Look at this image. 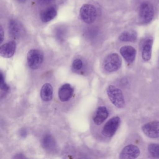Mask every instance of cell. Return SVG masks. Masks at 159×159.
Segmentation results:
<instances>
[{"label": "cell", "instance_id": "1", "mask_svg": "<svg viewBox=\"0 0 159 159\" xmlns=\"http://www.w3.org/2000/svg\"><path fill=\"white\" fill-rule=\"evenodd\" d=\"M107 93L111 102L119 108L123 107L125 104L124 97L122 92L114 85H110L107 87Z\"/></svg>", "mask_w": 159, "mask_h": 159}, {"label": "cell", "instance_id": "2", "mask_svg": "<svg viewBox=\"0 0 159 159\" xmlns=\"http://www.w3.org/2000/svg\"><path fill=\"white\" fill-rule=\"evenodd\" d=\"M121 65V58L120 56L117 53H111L105 58L103 66L106 71L112 72L118 70Z\"/></svg>", "mask_w": 159, "mask_h": 159}, {"label": "cell", "instance_id": "3", "mask_svg": "<svg viewBox=\"0 0 159 159\" xmlns=\"http://www.w3.org/2000/svg\"><path fill=\"white\" fill-rule=\"evenodd\" d=\"M80 15L84 23L87 24H92L96 19V9L91 4H84L80 10Z\"/></svg>", "mask_w": 159, "mask_h": 159}, {"label": "cell", "instance_id": "4", "mask_svg": "<svg viewBox=\"0 0 159 159\" xmlns=\"http://www.w3.org/2000/svg\"><path fill=\"white\" fill-rule=\"evenodd\" d=\"M43 61V55L38 50H31L27 54V61L29 66L33 70L39 69Z\"/></svg>", "mask_w": 159, "mask_h": 159}, {"label": "cell", "instance_id": "5", "mask_svg": "<svg viewBox=\"0 0 159 159\" xmlns=\"http://www.w3.org/2000/svg\"><path fill=\"white\" fill-rule=\"evenodd\" d=\"M154 16V9L153 6L149 2H143L140 5L139 10V17L143 24H148L153 19Z\"/></svg>", "mask_w": 159, "mask_h": 159}, {"label": "cell", "instance_id": "6", "mask_svg": "<svg viewBox=\"0 0 159 159\" xmlns=\"http://www.w3.org/2000/svg\"><path fill=\"white\" fill-rule=\"evenodd\" d=\"M120 121V117L118 116L112 117L104 125L102 130V134L107 137L110 138L113 136L118 130Z\"/></svg>", "mask_w": 159, "mask_h": 159}, {"label": "cell", "instance_id": "7", "mask_svg": "<svg viewBox=\"0 0 159 159\" xmlns=\"http://www.w3.org/2000/svg\"><path fill=\"white\" fill-rule=\"evenodd\" d=\"M143 133L150 138H159V121H153L145 124L142 126Z\"/></svg>", "mask_w": 159, "mask_h": 159}, {"label": "cell", "instance_id": "8", "mask_svg": "<svg viewBox=\"0 0 159 159\" xmlns=\"http://www.w3.org/2000/svg\"><path fill=\"white\" fill-rule=\"evenodd\" d=\"M140 151L138 147L135 145L130 144L125 146L120 154V159H136L139 156Z\"/></svg>", "mask_w": 159, "mask_h": 159}, {"label": "cell", "instance_id": "9", "mask_svg": "<svg viewBox=\"0 0 159 159\" xmlns=\"http://www.w3.org/2000/svg\"><path fill=\"white\" fill-rule=\"evenodd\" d=\"M74 89L69 84H65L59 88L58 97L60 101L66 102L69 100L73 94Z\"/></svg>", "mask_w": 159, "mask_h": 159}, {"label": "cell", "instance_id": "10", "mask_svg": "<svg viewBox=\"0 0 159 159\" xmlns=\"http://www.w3.org/2000/svg\"><path fill=\"white\" fill-rule=\"evenodd\" d=\"M16 49V43L11 41L2 45L0 47V55L2 57L10 58L14 55Z\"/></svg>", "mask_w": 159, "mask_h": 159}, {"label": "cell", "instance_id": "11", "mask_svg": "<svg viewBox=\"0 0 159 159\" xmlns=\"http://www.w3.org/2000/svg\"><path fill=\"white\" fill-rule=\"evenodd\" d=\"M120 53L125 60L128 63H132L135 59L136 51L131 46H124L120 49Z\"/></svg>", "mask_w": 159, "mask_h": 159}, {"label": "cell", "instance_id": "12", "mask_svg": "<svg viewBox=\"0 0 159 159\" xmlns=\"http://www.w3.org/2000/svg\"><path fill=\"white\" fill-rule=\"evenodd\" d=\"M9 29L10 36L14 39H19L23 34L22 26L16 20H12L10 21Z\"/></svg>", "mask_w": 159, "mask_h": 159}, {"label": "cell", "instance_id": "13", "mask_svg": "<svg viewBox=\"0 0 159 159\" xmlns=\"http://www.w3.org/2000/svg\"><path fill=\"white\" fill-rule=\"evenodd\" d=\"M108 115V111L106 107H99L93 117V120L97 125H100L107 118Z\"/></svg>", "mask_w": 159, "mask_h": 159}, {"label": "cell", "instance_id": "14", "mask_svg": "<svg viewBox=\"0 0 159 159\" xmlns=\"http://www.w3.org/2000/svg\"><path fill=\"white\" fill-rule=\"evenodd\" d=\"M53 95V89L50 84L45 83L43 85L40 91L41 99L45 102L52 100Z\"/></svg>", "mask_w": 159, "mask_h": 159}, {"label": "cell", "instance_id": "15", "mask_svg": "<svg viewBox=\"0 0 159 159\" xmlns=\"http://www.w3.org/2000/svg\"><path fill=\"white\" fill-rule=\"evenodd\" d=\"M153 40L149 39L145 41L142 51V57L144 61H148L151 58Z\"/></svg>", "mask_w": 159, "mask_h": 159}, {"label": "cell", "instance_id": "16", "mask_svg": "<svg viewBox=\"0 0 159 159\" xmlns=\"http://www.w3.org/2000/svg\"><path fill=\"white\" fill-rule=\"evenodd\" d=\"M57 14L56 10L53 7H50L44 10L41 14L40 18L43 23H47L53 19Z\"/></svg>", "mask_w": 159, "mask_h": 159}, {"label": "cell", "instance_id": "17", "mask_svg": "<svg viewBox=\"0 0 159 159\" xmlns=\"http://www.w3.org/2000/svg\"><path fill=\"white\" fill-rule=\"evenodd\" d=\"M119 39L121 41L134 42L137 39V33L134 30H126L120 35Z\"/></svg>", "mask_w": 159, "mask_h": 159}, {"label": "cell", "instance_id": "18", "mask_svg": "<svg viewBox=\"0 0 159 159\" xmlns=\"http://www.w3.org/2000/svg\"><path fill=\"white\" fill-rule=\"evenodd\" d=\"M43 147L48 151L54 150L56 147V143L54 138L50 134H46L42 140Z\"/></svg>", "mask_w": 159, "mask_h": 159}, {"label": "cell", "instance_id": "19", "mask_svg": "<svg viewBox=\"0 0 159 159\" xmlns=\"http://www.w3.org/2000/svg\"><path fill=\"white\" fill-rule=\"evenodd\" d=\"M150 154L154 158H159V144L152 143L148 147Z\"/></svg>", "mask_w": 159, "mask_h": 159}, {"label": "cell", "instance_id": "20", "mask_svg": "<svg viewBox=\"0 0 159 159\" xmlns=\"http://www.w3.org/2000/svg\"><path fill=\"white\" fill-rule=\"evenodd\" d=\"M0 87L2 90L5 92H7L9 89V86L5 82L4 76L2 72H1V75H0Z\"/></svg>", "mask_w": 159, "mask_h": 159}, {"label": "cell", "instance_id": "21", "mask_svg": "<svg viewBox=\"0 0 159 159\" xmlns=\"http://www.w3.org/2000/svg\"><path fill=\"white\" fill-rule=\"evenodd\" d=\"M83 62L80 59H76L74 60L72 65V67L75 70H79L81 69L83 67Z\"/></svg>", "mask_w": 159, "mask_h": 159}, {"label": "cell", "instance_id": "22", "mask_svg": "<svg viewBox=\"0 0 159 159\" xmlns=\"http://www.w3.org/2000/svg\"><path fill=\"white\" fill-rule=\"evenodd\" d=\"M37 2L41 5H47L53 2L55 0H36Z\"/></svg>", "mask_w": 159, "mask_h": 159}, {"label": "cell", "instance_id": "23", "mask_svg": "<svg viewBox=\"0 0 159 159\" xmlns=\"http://www.w3.org/2000/svg\"><path fill=\"white\" fill-rule=\"evenodd\" d=\"M0 34H1V37H0V42L1 43H2L3 40L4 39V30H3V28H2V26H1V28H0Z\"/></svg>", "mask_w": 159, "mask_h": 159}, {"label": "cell", "instance_id": "24", "mask_svg": "<svg viewBox=\"0 0 159 159\" xmlns=\"http://www.w3.org/2000/svg\"><path fill=\"white\" fill-rule=\"evenodd\" d=\"M27 132L26 130L24 128L21 129L20 131V134L21 135V136L25 137L26 136H27Z\"/></svg>", "mask_w": 159, "mask_h": 159}, {"label": "cell", "instance_id": "25", "mask_svg": "<svg viewBox=\"0 0 159 159\" xmlns=\"http://www.w3.org/2000/svg\"><path fill=\"white\" fill-rule=\"evenodd\" d=\"M14 158H16V159H24V158H26V157L23 154H21V153H19V154L16 155L14 157Z\"/></svg>", "mask_w": 159, "mask_h": 159}, {"label": "cell", "instance_id": "26", "mask_svg": "<svg viewBox=\"0 0 159 159\" xmlns=\"http://www.w3.org/2000/svg\"><path fill=\"white\" fill-rule=\"evenodd\" d=\"M16 1L20 3H24V2H26L27 0H16Z\"/></svg>", "mask_w": 159, "mask_h": 159}, {"label": "cell", "instance_id": "27", "mask_svg": "<svg viewBox=\"0 0 159 159\" xmlns=\"http://www.w3.org/2000/svg\"></svg>", "mask_w": 159, "mask_h": 159}]
</instances>
